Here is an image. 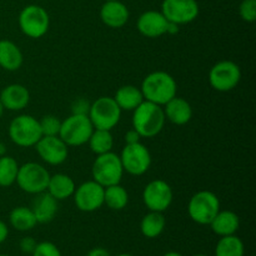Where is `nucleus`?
Masks as SVG:
<instances>
[{"instance_id":"1","label":"nucleus","mask_w":256,"mask_h":256,"mask_svg":"<svg viewBox=\"0 0 256 256\" xmlns=\"http://www.w3.org/2000/svg\"><path fill=\"white\" fill-rule=\"evenodd\" d=\"M140 90L144 100L164 106L168 102L176 96L178 85L174 78L166 72H154L145 76Z\"/></svg>"},{"instance_id":"2","label":"nucleus","mask_w":256,"mask_h":256,"mask_svg":"<svg viewBox=\"0 0 256 256\" xmlns=\"http://www.w3.org/2000/svg\"><path fill=\"white\" fill-rule=\"evenodd\" d=\"M165 120L162 106L146 100L132 110V129L136 130L142 138L156 136L164 128Z\"/></svg>"},{"instance_id":"3","label":"nucleus","mask_w":256,"mask_h":256,"mask_svg":"<svg viewBox=\"0 0 256 256\" xmlns=\"http://www.w3.org/2000/svg\"><path fill=\"white\" fill-rule=\"evenodd\" d=\"M42 136V132L39 120L32 115H19L14 118L9 125V138L18 146H35Z\"/></svg>"},{"instance_id":"4","label":"nucleus","mask_w":256,"mask_h":256,"mask_svg":"<svg viewBox=\"0 0 256 256\" xmlns=\"http://www.w3.org/2000/svg\"><path fill=\"white\" fill-rule=\"evenodd\" d=\"M94 129L88 115L72 114L62 122L59 138L68 146H82L89 142Z\"/></svg>"},{"instance_id":"5","label":"nucleus","mask_w":256,"mask_h":256,"mask_svg":"<svg viewBox=\"0 0 256 256\" xmlns=\"http://www.w3.org/2000/svg\"><path fill=\"white\" fill-rule=\"evenodd\" d=\"M92 180L104 188L120 184L124 174L120 156L112 152L98 155L92 164Z\"/></svg>"},{"instance_id":"6","label":"nucleus","mask_w":256,"mask_h":256,"mask_svg":"<svg viewBox=\"0 0 256 256\" xmlns=\"http://www.w3.org/2000/svg\"><path fill=\"white\" fill-rule=\"evenodd\" d=\"M220 212V200L212 192L202 190L194 194L188 205L190 219L199 225H210Z\"/></svg>"},{"instance_id":"7","label":"nucleus","mask_w":256,"mask_h":256,"mask_svg":"<svg viewBox=\"0 0 256 256\" xmlns=\"http://www.w3.org/2000/svg\"><path fill=\"white\" fill-rule=\"evenodd\" d=\"M88 116L95 129L112 130L120 122L122 109L114 98L100 96L92 104H90Z\"/></svg>"},{"instance_id":"8","label":"nucleus","mask_w":256,"mask_h":256,"mask_svg":"<svg viewBox=\"0 0 256 256\" xmlns=\"http://www.w3.org/2000/svg\"><path fill=\"white\" fill-rule=\"evenodd\" d=\"M18 22L22 34L32 39H39L44 36L49 30L50 18L44 8L32 4L25 6L20 12Z\"/></svg>"},{"instance_id":"9","label":"nucleus","mask_w":256,"mask_h":256,"mask_svg":"<svg viewBox=\"0 0 256 256\" xmlns=\"http://www.w3.org/2000/svg\"><path fill=\"white\" fill-rule=\"evenodd\" d=\"M50 174L42 165L36 162H25L19 166L15 182L22 192L36 195L46 192Z\"/></svg>"},{"instance_id":"10","label":"nucleus","mask_w":256,"mask_h":256,"mask_svg":"<svg viewBox=\"0 0 256 256\" xmlns=\"http://www.w3.org/2000/svg\"><path fill=\"white\" fill-rule=\"evenodd\" d=\"M242 79V70L236 62L222 60L216 62L209 72V82L212 89L226 92L235 89Z\"/></svg>"},{"instance_id":"11","label":"nucleus","mask_w":256,"mask_h":256,"mask_svg":"<svg viewBox=\"0 0 256 256\" xmlns=\"http://www.w3.org/2000/svg\"><path fill=\"white\" fill-rule=\"evenodd\" d=\"M120 160L124 172H129L134 176H140L150 169L152 165V155L148 148L142 142L135 144H125Z\"/></svg>"},{"instance_id":"12","label":"nucleus","mask_w":256,"mask_h":256,"mask_svg":"<svg viewBox=\"0 0 256 256\" xmlns=\"http://www.w3.org/2000/svg\"><path fill=\"white\" fill-rule=\"evenodd\" d=\"M196 0H162V12L168 22L176 25L189 24L199 15Z\"/></svg>"},{"instance_id":"13","label":"nucleus","mask_w":256,"mask_h":256,"mask_svg":"<svg viewBox=\"0 0 256 256\" xmlns=\"http://www.w3.org/2000/svg\"><path fill=\"white\" fill-rule=\"evenodd\" d=\"M142 202L150 212H164L172 202V189L164 180H152L142 192Z\"/></svg>"},{"instance_id":"14","label":"nucleus","mask_w":256,"mask_h":256,"mask_svg":"<svg viewBox=\"0 0 256 256\" xmlns=\"http://www.w3.org/2000/svg\"><path fill=\"white\" fill-rule=\"evenodd\" d=\"M72 196L80 212H96L104 205V186L94 180L85 182L75 189Z\"/></svg>"},{"instance_id":"15","label":"nucleus","mask_w":256,"mask_h":256,"mask_svg":"<svg viewBox=\"0 0 256 256\" xmlns=\"http://www.w3.org/2000/svg\"><path fill=\"white\" fill-rule=\"evenodd\" d=\"M38 154L42 162L49 165H60L66 160L69 150L68 145L58 136H42L35 144Z\"/></svg>"},{"instance_id":"16","label":"nucleus","mask_w":256,"mask_h":256,"mask_svg":"<svg viewBox=\"0 0 256 256\" xmlns=\"http://www.w3.org/2000/svg\"><path fill=\"white\" fill-rule=\"evenodd\" d=\"M168 25H169V22L166 18L162 15V12H156V10H148L142 12L136 22V28L140 34L146 38H152V39L166 34Z\"/></svg>"},{"instance_id":"17","label":"nucleus","mask_w":256,"mask_h":256,"mask_svg":"<svg viewBox=\"0 0 256 256\" xmlns=\"http://www.w3.org/2000/svg\"><path fill=\"white\" fill-rule=\"evenodd\" d=\"M130 16L129 9L120 0L105 2L100 9V19L112 29H120L128 22Z\"/></svg>"},{"instance_id":"18","label":"nucleus","mask_w":256,"mask_h":256,"mask_svg":"<svg viewBox=\"0 0 256 256\" xmlns=\"http://www.w3.org/2000/svg\"><path fill=\"white\" fill-rule=\"evenodd\" d=\"M0 102L6 110L19 112L28 106L30 102V92L24 85L10 84L0 92Z\"/></svg>"},{"instance_id":"19","label":"nucleus","mask_w":256,"mask_h":256,"mask_svg":"<svg viewBox=\"0 0 256 256\" xmlns=\"http://www.w3.org/2000/svg\"><path fill=\"white\" fill-rule=\"evenodd\" d=\"M32 212L38 224H48L52 222L58 212V200L48 192L36 194L32 205Z\"/></svg>"},{"instance_id":"20","label":"nucleus","mask_w":256,"mask_h":256,"mask_svg":"<svg viewBox=\"0 0 256 256\" xmlns=\"http://www.w3.org/2000/svg\"><path fill=\"white\" fill-rule=\"evenodd\" d=\"M165 118L175 125H185L192 120V108L182 98L174 96L164 105Z\"/></svg>"},{"instance_id":"21","label":"nucleus","mask_w":256,"mask_h":256,"mask_svg":"<svg viewBox=\"0 0 256 256\" xmlns=\"http://www.w3.org/2000/svg\"><path fill=\"white\" fill-rule=\"evenodd\" d=\"M210 226L219 236H229L236 234L240 226V219L232 210H220L210 222Z\"/></svg>"},{"instance_id":"22","label":"nucleus","mask_w":256,"mask_h":256,"mask_svg":"<svg viewBox=\"0 0 256 256\" xmlns=\"http://www.w3.org/2000/svg\"><path fill=\"white\" fill-rule=\"evenodd\" d=\"M75 189H76V186H75L74 180H72L69 175L62 174V172L55 175H50L46 192H49L54 199H56L58 202L72 196Z\"/></svg>"},{"instance_id":"23","label":"nucleus","mask_w":256,"mask_h":256,"mask_svg":"<svg viewBox=\"0 0 256 256\" xmlns=\"http://www.w3.org/2000/svg\"><path fill=\"white\" fill-rule=\"evenodd\" d=\"M22 65V52L10 40H0V66L8 72H15Z\"/></svg>"},{"instance_id":"24","label":"nucleus","mask_w":256,"mask_h":256,"mask_svg":"<svg viewBox=\"0 0 256 256\" xmlns=\"http://www.w3.org/2000/svg\"><path fill=\"white\" fill-rule=\"evenodd\" d=\"M114 100L119 105L122 112V110L132 112L144 102V96L139 88L134 86V85H124L116 90Z\"/></svg>"},{"instance_id":"25","label":"nucleus","mask_w":256,"mask_h":256,"mask_svg":"<svg viewBox=\"0 0 256 256\" xmlns=\"http://www.w3.org/2000/svg\"><path fill=\"white\" fill-rule=\"evenodd\" d=\"M166 226V219L159 212H150L145 215L140 222V230L142 234L148 239H155L160 236Z\"/></svg>"},{"instance_id":"26","label":"nucleus","mask_w":256,"mask_h":256,"mask_svg":"<svg viewBox=\"0 0 256 256\" xmlns=\"http://www.w3.org/2000/svg\"><path fill=\"white\" fill-rule=\"evenodd\" d=\"M10 225L18 232H29L36 226V219L30 208L18 206L9 215Z\"/></svg>"},{"instance_id":"27","label":"nucleus","mask_w":256,"mask_h":256,"mask_svg":"<svg viewBox=\"0 0 256 256\" xmlns=\"http://www.w3.org/2000/svg\"><path fill=\"white\" fill-rule=\"evenodd\" d=\"M129 202V194L120 184L104 188V204L112 210H122Z\"/></svg>"},{"instance_id":"28","label":"nucleus","mask_w":256,"mask_h":256,"mask_svg":"<svg viewBox=\"0 0 256 256\" xmlns=\"http://www.w3.org/2000/svg\"><path fill=\"white\" fill-rule=\"evenodd\" d=\"M244 242L236 235L222 236L215 246V256H244Z\"/></svg>"},{"instance_id":"29","label":"nucleus","mask_w":256,"mask_h":256,"mask_svg":"<svg viewBox=\"0 0 256 256\" xmlns=\"http://www.w3.org/2000/svg\"><path fill=\"white\" fill-rule=\"evenodd\" d=\"M88 142H89L92 152H95L96 155H102L105 154V152H112V146H114V139H112L110 130L94 129Z\"/></svg>"},{"instance_id":"30","label":"nucleus","mask_w":256,"mask_h":256,"mask_svg":"<svg viewBox=\"0 0 256 256\" xmlns=\"http://www.w3.org/2000/svg\"><path fill=\"white\" fill-rule=\"evenodd\" d=\"M19 164L16 160L8 155L0 156V186L9 188L16 180Z\"/></svg>"},{"instance_id":"31","label":"nucleus","mask_w":256,"mask_h":256,"mask_svg":"<svg viewBox=\"0 0 256 256\" xmlns=\"http://www.w3.org/2000/svg\"><path fill=\"white\" fill-rule=\"evenodd\" d=\"M42 136H58L62 126V122L54 115H45L39 120Z\"/></svg>"},{"instance_id":"32","label":"nucleus","mask_w":256,"mask_h":256,"mask_svg":"<svg viewBox=\"0 0 256 256\" xmlns=\"http://www.w3.org/2000/svg\"><path fill=\"white\" fill-rule=\"evenodd\" d=\"M239 14L246 22H254L256 20V0H242L239 6Z\"/></svg>"},{"instance_id":"33","label":"nucleus","mask_w":256,"mask_h":256,"mask_svg":"<svg viewBox=\"0 0 256 256\" xmlns=\"http://www.w3.org/2000/svg\"><path fill=\"white\" fill-rule=\"evenodd\" d=\"M32 256H62L59 248L52 242H38L36 248L32 252Z\"/></svg>"},{"instance_id":"34","label":"nucleus","mask_w":256,"mask_h":256,"mask_svg":"<svg viewBox=\"0 0 256 256\" xmlns=\"http://www.w3.org/2000/svg\"><path fill=\"white\" fill-rule=\"evenodd\" d=\"M90 102L85 99H76L72 104V114L88 115L89 114Z\"/></svg>"},{"instance_id":"35","label":"nucleus","mask_w":256,"mask_h":256,"mask_svg":"<svg viewBox=\"0 0 256 256\" xmlns=\"http://www.w3.org/2000/svg\"><path fill=\"white\" fill-rule=\"evenodd\" d=\"M36 240L32 236H25L20 240L19 248L24 254H32L34 249L36 248Z\"/></svg>"},{"instance_id":"36","label":"nucleus","mask_w":256,"mask_h":256,"mask_svg":"<svg viewBox=\"0 0 256 256\" xmlns=\"http://www.w3.org/2000/svg\"><path fill=\"white\" fill-rule=\"evenodd\" d=\"M142 136L139 135V132L135 129L129 130V132L125 134V144H135V142H139Z\"/></svg>"},{"instance_id":"37","label":"nucleus","mask_w":256,"mask_h":256,"mask_svg":"<svg viewBox=\"0 0 256 256\" xmlns=\"http://www.w3.org/2000/svg\"><path fill=\"white\" fill-rule=\"evenodd\" d=\"M8 235H9L8 225L2 220H0V244H2L8 239Z\"/></svg>"},{"instance_id":"38","label":"nucleus","mask_w":256,"mask_h":256,"mask_svg":"<svg viewBox=\"0 0 256 256\" xmlns=\"http://www.w3.org/2000/svg\"><path fill=\"white\" fill-rule=\"evenodd\" d=\"M86 256H110V254L104 248H94L88 252Z\"/></svg>"},{"instance_id":"39","label":"nucleus","mask_w":256,"mask_h":256,"mask_svg":"<svg viewBox=\"0 0 256 256\" xmlns=\"http://www.w3.org/2000/svg\"><path fill=\"white\" fill-rule=\"evenodd\" d=\"M178 32H179V25H176V24H174V22H169L166 34H176Z\"/></svg>"},{"instance_id":"40","label":"nucleus","mask_w":256,"mask_h":256,"mask_svg":"<svg viewBox=\"0 0 256 256\" xmlns=\"http://www.w3.org/2000/svg\"><path fill=\"white\" fill-rule=\"evenodd\" d=\"M5 152H6V149H5V145L2 144V142H0V156L5 155Z\"/></svg>"},{"instance_id":"41","label":"nucleus","mask_w":256,"mask_h":256,"mask_svg":"<svg viewBox=\"0 0 256 256\" xmlns=\"http://www.w3.org/2000/svg\"><path fill=\"white\" fill-rule=\"evenodd\" d=\"M162 256H182L180 252H166V254H164Z\"/></svg>"},{"instance_id":"42","label":"nucleus","mask_w":256,"mask_h":256,"mask_svg":"<svg viewBox=\"0 0 256 256\" xmlns=\"http://www.w3.org/2000/svg\"><path fill=\"white\" fill-rule=\"evenodd\" d=\"M4 106H2V102H0V118L2 116V114H4Z\"/></svg>"},{"instance_id":"43","label":"nucleus","mask_w":256,"mask_h":256,"mask_svg":"<svg viewBox=\"0 0 256 256\" xmlns=\"http://www.w3.org/2000/svg\"><path fill=\"white\" fill-rule=\"evenodd\" d=\"M116 256H132V255H130V254H119V255H116Z\"/></svg>"},{"instance_id":"44","label":"nucleus","mask_w":256,"mask_h":256,"mask_svg":"<svg viewBox=\"0 0 256 256\" xmlns=\"http://www.w3.org/2000/svg\"><path fill=\"white\" fill-rule=\"evenodd\" d=\"M192 256H208V255H204V254H196V255H192Z\"/></svg>"},{"instance_id":"45","label":"nucleus","mask_w":256,"mask_h":256,"mask_svg":"<svg viewBox=\"0 0 256 256\" xmlns=\"http://www.w3.org/2000/svg\"><path fill=\"white\" fill-rule=\"evenodd\" d=\"M105 2H116V0H105Z\"/></svg>"},{"instance_id":"46","label":"nucleus","mask_w":256,"mask_h":256,"mask_svg":"<svg viewBox=\"0 0 256 256\" xmlns=\"http://www.w3.org/2000/svg\"><path fill=\"white\" fill-rule=\"evenodd\" d=\"M0 256H8V255H4V254H0Z\"/></svg>"}]
</instances>
